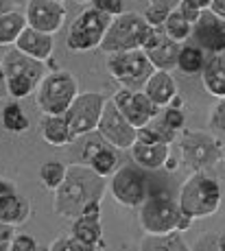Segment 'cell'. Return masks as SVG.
Segmentation results:
<instances>
[{
	"instance_id": "cell-1",
	"label": "cell",
	"mask_w": 225,
	"mask_h": 251,
	"mask_svg": "<svg viewBox=\"0 0 225 251\" xmlns=\"http://www.w3.org/2000/svg\"><path fill=\"white\" fill-rule=\"evenodd\" d=\"M105 177L97 175L88 164H70L61 186L52 192V210L61 219H76L92 201H103Z\"/></svg>"
},
{
	"instance_id": "cell-2",
	"label": "cell",
	"mask_w": 225,
	"mask_h": 251,
	"mask_svg": "<svg viewBox=\"0 0 225 251\" xmlns=\"http://www.w3.org/2000/svg\"><path fill=\"white\" fill-rule=\"evenodd\" d=\"M223 201L221 183L208 175V171H193L186 181L181 183L179 195H177V203L181 212L188 216L197 219H208V216L217 214Z\"/></svg>"
},
{
	"instance_id": "cell-3",
	"label": "cell",
	"mask_w": 225,
	"mask_h": 251,
	"mask_svg": "<svg viewBox=\"0 0 225 251\" xmlns=\"http://www.w3.org/2000/svg\"><path fill=\"white\" fill-rule=\"evenodd\" d=\"M179 160L188 171H212L223 160V142L212 131L184 129L177 138Z\"/></svg>"
},
{
	"instance_id": "cell-4",
	"label": "cell",
	"mask_w": 225,
	"mask_h": 251,
	"mask_svg": "<svg viewBox=\"0 0 225 251\" xmlns=\"http://www.w3.org/2000/svg\"><path fill=\"white\" fill-rule=\"evenodd\" d=\"M155 28L145 20V16L136 11H123L121 16H114L109 22L105 37L100 42V50L105 55L112 52H123V50H136L142 48L145 42L151 37Z\"/></svg>"
},
{
	"instance_id": "cell-5",
	"label": "cell",
	"mask_w": 225,
	"mask_h": 251,
	"mask_svg": "<svg viewBox=\"0 0 225 251\" xmlns=\"http://www.w3.org/2000/svg\"><path fill=\"white\" fill-rule=\"evenodd\" d=\"M0 59H2L4 79H7V92L13 100H22L35 94L37 85L44 76V64L42 61L25 55L16 46H13V50L4 52Z\"/></svg>"
},
{
	"instance_id": "cell-6",
	"label": "cell",
	"mask_w": 225,
	"mask_h": 251,
	"mask_svg": "<svg viewBox=\"0 0 225 251\" xmlns=\"http://www.w3.org/2000/svg\"><path fill=\"white\" fill-rule=\"evenodd\" d=\"M79 96V81L70 70H50L35 90V103L44 116L66 114Z\"/></svg>"
},
{
	"instance_id": "cell-7",
	"label": "cell",
	"mask_w": 225,
	"mask_h": 251,
	"mask_svg": "<svg viewBox=\"0 0 225 251\" xmlns=\"http://www.w3.org/2000/svg\"><path fill=\"white\" fill-rule=\"evenodd\" d=\"M109 22H112V16H107V13L99 11V9H94V7L81 11L79 16L75 18V22L70 24L68 40H66L68 50L70 52H90V50L100 48V42H103Z\"/></svg>"
},
{
	"instance_id": "cell-8",
	"label": "cell",
	"mask_w": 225,
	"mask_h": 251,
	"mask_svg": "<svg viewBox=\"0 0 225 251\" xmlns=\"http://www.w3.org/2000/svg\"><path fill=\"white\" fill-rule=\"evenodd\" d=\"M105 66H107L109 76L121 88H133V90H142V85L147 83L151 72L155 70L142 48L112 52V55H107V64Z\"/></svg>"
},
{
	"instance_id": "cell-9",
	"label": "cell",
	"mask_w": 225,
	"mask_h": 251,
	"mask_svg": "<svg viewBox=\"0 0 225 251\" xmlns=\"http://www.w3.org/2000/svg\"><path fill=\"white\" fill-rule=\"evenodd\" d=\"M107 190L116 203L129 207V210L140 207L149 197V186H147L145 173H142L140 166H131V164H121L116 168V173L109 177Z\"/></svg>"
},
{
	"instance_id": "cell-10",
	"label": "cell",
	"mask_w": 225,
	"mask_h": 251,
	"mask_svg": "<svg viewBox=\"0 0 225 251\" xmlns=\"http://www.w3.org/2000/svg\"><path fill=\"white\" fill-rule=\"evenodd\" d=\"M138 219L145 234H169L177 231V223L181 216V207L177 199H171L169 195H151L145 199V203L138 207Z\"/></svg>"
},
{
	"instance_id": "cell-11",
	"label": "cell",
	"mask_w": 225,
	"mask_h": 251,
	"mask_svg": "<svg viewBox=\"0 0 225 251\" xmlns=\"http://www.w3.org/2000/svg\"><path fill=\"white\" fill-rule=\"evenodd\" d=\"M105 103H107V99L103 96V92H79V96L68 107V112L64 114L76 138L90 136L97 131Z\"/></svg>"
},
{
	"instance_id": "cell-12",
	"label": "cell",
	"mask_w": 225,
	"mask_h": 251,
	"mask_svg": "<svg viewBox=\"0 0 225 251\" xmlns=\"http://www.w3.org/2000/svg\"><path fill=\"white\" fill-rule=\"evenodd\" d=\"M99 138H103L107 144H112L118 151H129L131 144L138 138V129L121 114V109L116 107L112 99L105 103L103 114H100L99 127H97Z\"/></svg>"
},
{
	"instance_id": "cell-13",
	"label": "cell",
	"mask_w": 225,
	"mask_h": 251,
	"mask_svg": "<svg viewBox=\"0 0 225 251\" xmlns=\"http://www.w3.org/2000/svg\"><path fill=\"white\" fill-rule=\"evenodd\" d=\"M112 100L116 103V107L121 109V114L125 116L129 123L136 129L149 125L157 114L160 107L145 94V90H133V88H121L114 92Z\"/></svg>"
},
{
	"instance_id": "cell-14",
	"label": "cell",
	"mask_w": 225,
	"mask_h": 251,
	"mask_svg": "<svg viewBox=\"0 0 225 251\" xmlns=\"http://www.w3.org/2000/svg\"><path fill=\"white\" fill-rule=\"evenodd\" d=\"M25 16L31 28L55 35L66 22V7L61 0H28Z\"/></svg>"
},
{
	"instance_id": "cell-15",
	"label": "cell",
	"mask_w": 225,
	"mask_h": 251,
	"mask_svg": "<svg viewBox=\"0 0 225 251\" xmlns=\"http://www.w3.org/2000/svg\"><path fill=\"white\" fill-rule=\"evenodd\" d=\"M193 40L210 55H225V22L210 9H205L193 24Z\"/></svg>"
},
{
	"instance_id": "cell-16",
	"label": "cell",
	"mask_w": 225,
	"mask_h": 251,
	"mask_svg": "<svg viewBox=\"0 0 225 251\" xmlns=\"http://www.w3.org/2000/svg\"><path fill=\"white\" fill-rule=\"evenodd\" d=\"M83 164H88L97 175L100 177H112L116 168L121 166V157H118V149L107 144L103 138H92L85 142L83 147Z\"/></svg>"
},
{
	"instance_id": "cell-17",
	"label": "cell",
	"mask_w": 225,
	"mask_h": 251,
	"mask_svg": "<svg viewBox=\"0 0 225 251\" xmlns=\"http://www.w3.org/2000/svg\"><path fill=\"white\" fill-rule=\"evenodd\" d=\"M181 44H177L175 40H171L164 33V28H155L151 33V37L145 42L142 50L149 57L155 70H173L177 64V55H179Z\"/></svg>"
},
{
	"instance_id": "cell-18",
	"label": "cell",
	"mask_w": 225,
	"mask_h": 251,
	"mask_svg": "<svg viewBox=\"0 0 225 251\" xmlns=\"http://www.w3.org/2000/svg\"><path fill=\"white\" fill-rule=\"evenodd\" d=\"M13 46H16L18 50H22L25 55L42 61V64H46V61H50L52 52H55V35L42 33V31L31 28L26 24V28L20 33V37L16 40Z\"/></svg>"
},
{
	"instance_id": "cell-19",
	"label": "cell",
	"mask_w": 225,
	"mask_h": 251,
	"mask_svg": "<svg viewBox=\"0 0 225 251\" xmlns=\"http://www.w3.org/2000/svg\"><path fill=\"white\" fill-rule=\"evenodd\" d=\"M129 155H131L133 164L140 166L142 171H160V168H164L166 157L171 155V144L136 140L129 149Z\"/></svg>"
},
{
	"instance_id": "cell-20",
	"label": "cell",
	"mask_w": 225,
	"mask_h": 251,
	"mask_svg": "<svg viewBox=\"0 0 225 251\" xmlns=\"http://www.w3.org/2000/svg\"><path fill=\"white\" fill-rule=\"evenodd\" d=\"M142 90L162 109L173 100V96H177V81L171 75V70H153L147 83L142 85Z\"/></svg>"
},
{
	"instance_id": "cell-21",
	"label": "cell",
	"mask_w": 225,
	"mask_h": 251,
	"mask_svg": "<svg viewBox=\"0 0 225 251\" xmlns=\"http://www.w3.org/2000/svg\"><path fill=\"white\" fill-rule=\"evenodd\" d=\"M70 234L75 236L76 240L88 247V251H99L105 249V240H103V219H97V216H76L73 219V229Z\"/></svg>"
},
{
	"instance_id": "cell-22",
	"label": "cell",
	"mask_w": 225,
	"mask_h": 251,
	"mask_svg": "<svg viewBox=\"0 0 225 251\" xmlns=\"http://www.w3.org/2000/svg\"><path fill=\"white\" fill-rule=\"evenodd\" d=\"M40 133L44 138V142H49L50 147H68L76 140L73 127L68 125L64 114L44 116L40 125Z\"/></svg>"
},
{
	"instance_id": "cell-23",
	"label": "cell",
	"mask_w": 225,
	"mask_h": 251,
	"mask_svg": "<svg viewBox=\"0 0 225 251\" xmlns=\"http://www.w3.org/2000/svg\"><path fill=\"white\" fill-rule=\"evenodd\" d=\"M201 81L208 94L225 99V55H212L201 70Z\"/></svg>"
},
{
	"instance_id": "cell-24",
	"label": "cell",
	"mask_w": 225,
	"mask_h": 251,
	"mask_svg": "<svg viewBox=\"0 0 225 251\" xmlns=\"http://www.w3.org/2000/svg\"><path fill=\"white\" fill-rule=\"evenodd\" d=\"M28 216H31V203L26 197L11 192L0 199V221L13 225V227H20L28 221Z\"/></svg>"
},
{
	"instance_id": "cell-25",
	"label": "cell",
	"mask_w": 225,
	"mask_h": 251,
	"mask_svg": "<svg viewBox=\"0 0 225 251\" xmlns=\"http://www.w3.org/2000/svg\"><path fill=\"white\" fill-rule=\"evenodd\" d=\"M142 251H188L190 245L181 238V231H169V234H147V238L138 245Z\"/></svg>"
},
{
	"instance_id": "cell-26",
	"label": "cell",
	"mask_w": 225,
	"mask_h": 251,
	"mask_svg": "<svg viewBox=\"0 0 225 251\" xmlns=\"http://www.w3.org/2000/svg\"><path fill=\"white\" fill-rule=\"evenodd\" d=\"M26 28V16L18 9L0 16V46H13L20 33Z\"/></svg>"
},
{
	"instance_id": "cell-27",
	"label": "cell",
	"mask_w": 225,
	"mask_h": 251,
	"mask_svg": "<svg viewBox=\"0 0 225 251\" xmlns=\"http://www.w3.org/2000/svg\"><path fill=\"white\" fill-rule=\"evenodd\" d=\"M205 66V55H203V48L199 46H190V44H181L179 48V55H177V64L175 68L186 76H193V75H201Z\"/></svg>"
},
{
	"instance_id": "cell-28",
	"label": "cell",
	"mask_w": 225,
	"mask_h": 251,
	"mask_svg": "<svg viewBox=\"0 0 225 251\" xmlns=\"http://www.w3.org/2000/svg\"><path fill=\"white\" fill-rule=\"evenodd\" d=\"M179 138V133L175 129H171L169 125L164 123L160 114L151 120L149 125L138 129V138L136 140H145V142H166V144H173L175 140Z\"/></svg>"
},
{
	"instance_id": "cell-29",
	"label": "cell",
	"mask_w": 225,
	"mask_h": 251,
	"mask_svg": "<svg viewBox=\"0 0 225 251\" xmlns=\"http://www.w3.org/2000/svg\"><path fill=\"white\" fill-rule=\"evenodd\" d=\"M164 33L171 37V40H175L177 44H186V42L193 37V22L186 20V16L181 11H177V7L171 11V16L166 18L164 22Z\"/></svg>"
},
{
	"instance_id": "cell-30",
	"label": "cell",
	"mask_w": 225,
	"mask_h": 251,
	"mask_svg": "<svg viewBox=\"0 0 225 251\" xmlns=\"http://www.w3.org/2000/svg\"><path fill=\"white\" fill-rule=\"evenodd\" d=\"M0 123L7 131L11 133H25L28 127H31V120L25 114L20 103H7L2 107V114H0Z\"/></svg>"
},
{
	"instance_id": "cell-31",
	"label": "cell",
	"mask_w": 225,
	"mask_h": 251,
	"mask_svg": "<svg viewBox=\"0 0 225 251\" xmlns=\"http://www.w3.org/2000/svg\"><path fill=\"white\" fill-rule=\"evenodd\" d=\"M66 171H68V166H66V164H61V162H57V160L44 162L40 166V179H42V183H44L50 192H55L57 188L61 186V181H64Z\"/></svg>"
},
{
	"instance_id": "cell-32",
	"label": "cell",
	"mask_w": 225,
	"mask_h": 251,
	"mask_svg": "<svg viewBox=\"0 0 225 251\" xmlns=\"http://www.w3.org/2000/svg\"><path fill=\"white\" fill-rule=\"evenodd\" d=\"M173 9L175 7L171 4V0H151V4L147 7V11L142 13V16H145V20L149 22L153 28H162Z\"/></svg>"
},
{
	"instance_id": "cell-33",
	"label": "cell",
	"mask_w": 225,
	"mask_h": 251,
	"mask_svg": "<svg viewBox=\"0 0 225 251\" xmlns=\"http://www.w3.org/2000/svg\"><path fill=\"white\" fill-rule=\"evenodd\" d=\"M208 127L214 136L225 138V99H217L208 114Z\"/></svg>"
},
{
	"instance_id": "cell-34",
	"label": "cell",
	"mask_w": 225,
	"mask_h": 251,
	"mask_svg": "<svg viewBox=\"0 0 225 251\" xmlns=\"http://www.w3.org/2000/svg\"><path fill=\"white\" fill-rule=\"evenodd\" d=\"M160 116L164 118V123L169 125L171 129H175L177 133L184 131V127H186V114H184V109H177V107H171V105H166V107L160 109Z\"/></svg>"
},
{
	"instance_id": "cell-35",
	"label": "cell",
	"mask_w": 225,
	"mask_h": 251,
	"mask_svg": "<svg viewBox=\"0 0 225 251\" xmlns=\"http://www.w3.org/2000/svg\"><path fill=\"white\" fill-rule=\"evenodd\" d=\"M49 251H88V247L81 240H76L73 234H64V236H57L49 245Z\"/></svg>"
},
{
	"instance_id": "cell-36",
	"label": "cell",
	"mask_w": 225,
	"mask_h": 251,
	"mask_svg": "<svg viewBox=\"0 0 225 251\" xmlns=\"http://www.w3.org/2000/svg\"><path fill=\"white\" fill-rule=\"evenodd\" d=\"M190 249H217L225 251V234H208V236H199L195 240V245Z\"/></svg>"
},
{
	"instance_id": "cell-37",
	"label": "cell",
	"mask_w": 225,
	"mask_h": 251,
	"mask_svg": "<svg viewBox=\"0 0 225 251\" xmlns=\"http://www.w3.org/2000/svg\"><path fill=\"white\" fill-rule=\"evenodd\" d=\"M92 7L99 11L107 13V16H121L125 11V2L123 0H92Z\"/></svg>"
},
{
	"instance_id": "cell-38",
	"label": "cell",
	"mask_w": 225,
	"mask_h": 251,
	"mask_svg": "<svg viewBox=\"0 0 225 251\" xmlns=\"http://www.w3.org/2000/svg\"><path fill=\"white\" fill-rule=\"evenodd\" d=\"M37 240L28 234H16L11 240V251H35Z\"/></svg>"
},
{
	"instance_id": "cell-39",
	"label": "cell",
	"mask_w": 225,
	"mask_h": 251,
	"mask_svg": "<svg viewBox=\"0 0 225 251\" xmlns=\"http://www.w3.org/2000/svg\"><path fill=\"white\" fill-rule=\"evenodd\" d=\"M16 236V227L0 221V251H11V240Z\"/></svg>"
},
{
	"instance_id": "cell-40",
	"label": "cell",
	"mask_w": 225,
	"mask_h": 251,
	"mask_svg": "<svg viewBox=\"0 0 225 251\" xmlns=\"http://www.w3.org/2000/svg\"><path fill=\"white\" fill-rule=\"evenodd\" d=\"M177 11H181L186 16V20L188 22H197L199 20V16H201V11L197 7H193V4L190 2H186V0H179V2H177Z\"/></svg>"
},
{
	"instance_id": "cell-41",
	"label": "cell",
	"mask_w": 225,
	"mask_h": 251,
	"mask_svg": "<svg viewBox=\"0 0 225 251\" xmlns=\"http://www.w3.org/2000/svg\"><path fill=\"white\" fill-rule=\"evenodd\" d=\"M11 192H16V183L4 179V177H0V199L7 195H11Z\"/></svg>"
},
{
	"instance_id": "cell-42",
	"label": "cell",
	"mask_w": 225,
	"mask_h": 251,
	"mask_svg": "<svg viewBox=\"0 0 225 251\" xmlns=\"http://www.w3.org/2000/svg\"><path fill=\"white\" fill-rule=\"evenodd\" d=\"M210 11H212L214 16H219L225 22V0H212V4H210Z\"/></svg>"
},
{
	"instance_id": "cell-43",
	"label": "cell",
	"mask_w": 225,
	"mask_h": 251,
	"mask_svg": "<svg viewBox=\"0 0 225 251\" xmlns=\"http://www.w3.org/2000/svg\"><path fill=\"white\" fill-rule=\"evenodd\" d=\"M193 216H188V214H184L181 212V216H179V223H177V231H186V229H190L193 227Z\"/></svg>"
},
{
	"instance_id": "cell-44",
	"label": "cell",
	"mask_w": 225,
	"mask_h": 251,
	"mask_svg": "<svg viewBox=\"0 0 225 251\" xmlns=\"http://www.w3.org/2000/svg\"><path fill=\"white\" fill-rule=\"evenodd\" d=\"M4 96H9V92H7V79H4V70H2V59H0V100H2Z\"/></svg>"
},
{
	"instance_id": "cell-45",
	"label": "cell",
	"mask_w": 225,
	"mask_h": 251,
	"mask_svg": "<svg viewBox=\"0 0 225 251\" xmlns=\"http://www.w3.org/2000/svg\"><path fill=\"white\" fill-rule=\"evenodd\" d=\"M186 2H190L193 7H197L199 11H205V9H210V4H212V0H186Z\"/></svg>"
},
{
	"instance_id": "cell-46",
	"label": "cell",
	"mask_w": 225,
	"mask_h": 251,
	"mask_svg": "<svg viewBox=\"0 0 225 251\" xmlns=\"http://www.w3.org/2000/svg\"><path fill=\"white\" fill-rule=\"evenodd\" d=\"M179 166V160L177 157H173V153H171L169 157H166V164H164V171H169V173H173L175 168Z\"/></svg>"
},
{
	"instance_id": "cell-47",
	"label": "cell",
	"mask_w": 225,
	"mask_h": 251,
	"mask_svg": "<svg viewBox=\"0 0 225 251\" xmlns=\"http://www.w3.org/2000/svg\"><path fill=\"white\" fill-rule=\"evenodd\" d=\"M11 9H16V2H13V0H0V16L11 11Z\"/></svg>"
},
{
	"instance_id": "cell-48",
	"label": "cell",
	"mask_w": 225,
	"mask_h": 251,
	"mask_svg": "<svg viewBox=\"0 0 225 251\" xmlns=\"http://www.w3.org/2000/svg\"><path fill=\"white\" fill-rule=\"evenodd\" d=\"M171 107H177V109H184V100H181V96L177 94V96H173V100H171Z\"/></svg>"
},
{
	"instance_id": "cell-49",
	"label": "cell",
	"mask_w": 225,
	"mask_h": 251,
	"mask_svg": "<svg viewBox=\"0 0 225 251\" xmlns=\"http://www.w3.org/2000/svg\"><path fill=\"white\" fill-rule=\"evenodd\" d=\"M75 2H79V4H85V2H92V0H75Z\"/></svg>"
},
{
	"instance_id": "cell-50",
	"label": "cell",
	"mask_w": 225,
	"mask_h": 251,
	"mask_svg": "<svg viewBox=\"0 0 225 251\" xmlns=\"http://www.w3.org/2000/svg\"><path fill=\"white\" fill-rule=\"evenodd\" d=\"M223 162H225V153H223Z\"/></svg>"
}]
</instances>
